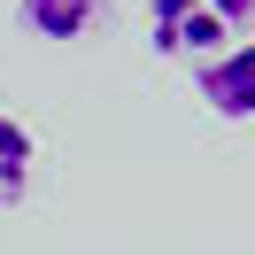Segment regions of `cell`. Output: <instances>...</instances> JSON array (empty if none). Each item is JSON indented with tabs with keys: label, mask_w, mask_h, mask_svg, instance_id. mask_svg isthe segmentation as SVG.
Wrapping results in <instances>:
<instances>
[{
	"label": "cell",
	"mask_w": 255,
	"mask_h": 255,
	"mask_svg": "<svg viewBox=\"0 0 255 255\" xmlns=\"http://www.w3.org/2000/svg\"><path fill=\"white\" fill-rule=\"evenodd\" d=\"M224 31H232V23H224L209 0H147V47L155 54L209 62V54H224Z\"/></svg>",
	"instance_id": "1"
},
{
	"label": "cell",
	"mask_w": 255,
	"mask_h": 255,
	"mask_svg": "<svg viewBox=\"0 0 255 255\" xmlns=\"http://www.w3.org/2000/svg\"><path fill=\"white\" fill-rule=\"evenodd\" d=\"M209 8H217L224 23H248V16H255V0H209Z\"/></svg>",
	"instance_id": "5"
},
{
	"label": "cell",
	"mask_w": 255,
	"mask_h": 255,
	"mask_svg": "<svg viewBox=\"0 0 255 255\" xmlns=\"http://www.w3.org/2000/svg\"><path fill=\"white\" fill-rule=\"evenodd\" d=\"M93 16H101V0H23V23L39 39H78Z\"/></svg>",
	"instance_id": "4"
},
{
	"label": "cell",
	"mask_w": 255,
	"mask_h": 255,
	"mask_svg": "<svg viewBox=\"0 0 255 255\" xmlns=\"http://www.w3.org/2000/svg\"><path fill=\"white\" fill-rule=\"evenodd\" d=\"M31 162H39L31 131H23L16 116H0V209H16L23 193H31Z\"/></svg>",
	"instance_id": "3"
},
{
	"label": "cell",
	"mask_w": 255,
	"mask_h": 255,
	"mask_svg": "<svg viewBox=\"0 0 255 255\" xmlns=\"http://www.w3.org/2000/svg\"><path fill=\"white\" fill-rule=\"evenodd\" d=\"M201 101H209V116H224V124H248L255 116V39L201 62Z\"/></svg>",
	"instance_id": "2"
}]
</instances>
